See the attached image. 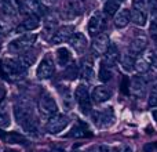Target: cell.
<instances>
[{
  "mask_svg": "<svg viewBox=\"0 0 157 152\" xmlns=\"http://www.w3.org/2000/svg\"><path fill=\"white\" fill-rule=\"evenodd\" d=\"M119 57H120V53H119L117 46L114 43H110V46L108 47L106 53L103 54V64H106L109 66H113L116 64V61L119 60Z\"/></svg>",
  "mask_w": 157,
  "mask_h": 152,
  "instance_id": "obj_19",
  "label": "cell"
},
{
  "mask_svg": "<svg viewBox=\"0 0 157 152\" xmlns=\"http://www.w3.org/2000/svg\"><path fill=\"white\" fill-rule=\"evenodd\" d=\"M11 125V118L8 112V102L3 98L0 100V129H7Z\"/></svg>",
  "mask_w": 157,
  "mask_h": 152,
  "instance_id": "obj_20",
  "label": "cell"
},
{
  "mask_svg": "<svg viewBox=\"0 0 157 152\" xmlns=\"http://www.w3.org/2000/svg\"><path fill=\"white\" fill-rule=\"evenodd\" d=\"M4 152H18V151H15V150H6Z\"/></svg>",
  "mask_w": 157,
  "mask_h": 152,
  "instance_id": "obj_44",
  "label": "cell"
},
{
  "mask_svg": "<svg viewBox=\"0 0 157 152\" xmlns=\"http://www.w3.org/2000/svg\"><path fill=\"white\" fill-rule=\"evenodd\" d=\"M110 97H112V90L106 86H97L92 90L91 94V100L95 104H102L105 101L110 100Z\"/></svg>",
  "mask_w": 157,
  "mask_h": 152,
  "instance_id": "obj_14",
  "label": "cell"
},
{
  "mask_svg": "<svg viewBox=\"0 0 157 152\" xmlns=\"http://www.w3.org/2000/svg\"><path fill=\"white\" fill-rule=\"evenodd\" d=\"M90 136H91V133L88 131L87 126L83 125L81 122L75 125L72 127V130L68 133V137H71V138H84V137H90Z\"/></svg>",
  "mask_w": 157,
  "mask_h": 152,
  "instance_id": "obj_24",
  "label": "cell"
},
{
  "mask_svg": "<svg viewBox=\"0 0 157 152\" xmlns=\"http://www.w3.org/2000/svg\"><path fill=\"white\" fill-rule=\"evenodd\" d=\"M155 148H157V142H155Z\"/></svg>",
  "mask_w": 157,
  "mask_h": 152,
  "instance_id": "obj_48",
  "label": "cell"
},
{
  "mask_svg": "<svg viewBox=\"0 0 157 152\" xmlns=\"http://www.w3.org/2000/svg\"><path fill=\"white\" fill-rule=\"evenodd\" d=\"M65 75L68 76V79H71V80H75V79L77 78V75H78V71H77L76 64H71V65L66 66Z\"/></svg>",
  "mask_w": 157,
  "mask_h": 152,
  "instance_id": "obj_34",
  "label": "cell"
},
{
  "mask_svg": "<svg viewBox=\"0 0 157 152\" xmlns=\"http://www.w3.org/2000/svg\"><path fill=\"white\" fill-rule=\"evenodd\" d=\"M57 17L52 15V14H48V15L44 18V26H46V32H54L55 26H57Z\"/></svg>",
  "mask_w": 157,
  "mask_h": 152,
  "instance_id": "obj_32",
  "label": "cell"
},
{
  "mask_svg": "<svg viewBox=\"0 0 157 152\" xmlns=\"http://www.w3.org/2000/svg\"><path fill=\"white\" fill-rule=\"evenodd\" d=\"M14 114H15L17 122L25 129V131L36 134L37 126H36V120H35V118H33L32 106H30L28 102H18L15 105Z\"/></svg>",
  "mask_w": 157,
  "mask_h": 152,
  "instance_id": "obj_1",
  "label": "cell"
},
{
  "mask_svg": "<svg viewBox=\"0 0 157 152\" xmlns=\"http://www.w3.org/2000/svg\"><path fill=\"white\" fill-rule=\"evenodd\" d=\"M39 26H40V17H39V15H28L26 19L24 21V24H22L18 29L30 32V30L37 29Z\"/></svg>",
  "mask_w": 157,
  "mask_h": 152,
  "instance_id": "obj_25",
  "label": "cell"
},
{
  "mask_svg": "<svg viewBox=\"0 0 157 152\" xmlns=\"http://www.w3.org/2000/svg\"><path fill=\"white\" fill-rule=\"evenodd\" d=\"M51 152H63V151L62 150H52Z\"/></svg>",
  "mask_w": 157,
  "mask_h": 152,
  "instance_id": "obj_45",
  "label": "cell"
},
{
  "mask_svg": "<svg viewBox=\"0 0 157 152\" xmlns=\"http://www.w3.org/2000/svg\"><path fill=\"white\" fill-rule=\"evenodd\" d=\"M156 54L153 51H146L144 55L138 57L135 60V71L139 72V74H146L150 68H152V62L155 60Z\"/></svg>",
  "mask_w": 157,
  "mask_h": 152,
  "instance_id": "obj_12",
  "label": "cell"
},
{
  "mask_svg": "<svg viewBox=\"0 0 157 152\" xmlns=\"http://www.w3.org/2000/svg\"><path fill=\"white\" fill-rule=\"evenodd\" d=\"M146 90V80L142 76H134L130 83V93L135 97H142Z\"/></svg>",
  "mask_w": 157,
  "mask_h": 152,
  "instance_id": "obj_16",
  "label": "cell"
},
{
  "mask_svg": "<svg viewBox=\"0 0 157 152\" xmlns=\"http://www.w3.org/2000/svg\"><path fill=\"white\" fill-rule=\"evenodd\" d=\"M149 30H150V35H152L153 38L156 39V38H157V17H153L152 22H150Z\"/></svg>",
  "mask_w": 157,
  "mask_h": 152,
  "instance_id": "obj_36",
  "label": "cell"
},
{
  "mask_svg": "<svg viewBox=\"0 0 157 152\" xmlns=\"http://www.w3.org/2000/svg\"><path fill=\"white\" fill-rule=\"evenodd\" d=\"M147 47V38L145 35H138L131 42L130 50L132 54H142Z\"/></svg>",
  "mask_w": 157,
  "mask_h": 152,
  "instance_id": "obj_17",
  "label": "cell"
},
{
  "mask_svg": "<svg viewBox=\"0 0 157 152\" xmlns=\"http://www.w3.org/2000/svg\"><path fill=\"white\" fill-rule=\"evenodd\" d=\"M120 10V2L119 0H106L105 4H103V11H105L106 15H116Z\"/></svg>",
  "mask_w": 157,
  "mask_h": 152,
  "instance_id": "obj_27",
  "label": "cell"
},
{
  "mask_svg": "<svg viewBox=\"0 0 157 152\" xmlns=\"http://www.w3.org/2000/svg\"><path fill=\"white\" fill-rule=\"evenodd\" d=\"M2 7L7 15H17L21 11V2L19 0H4Z\"/></svg>",
  "mask_w": 157,
  "mask_h": 152,
  "instance_id": "obj_26",
  "label": "cell"
},
{
  "mask_svg": "<svg viewBox=\"0 0 157 152\" xmlns=\"http://www.w3.org/2000/svg\"><path fill=\"white\" fill-rule=\"evenodd\" d=\"M40 2H41V4H44V6H52V4H55L58 0H40Z\"/></svg>",
  "mask_w": 157,
  "mask_h": 152,
  "instance_id": "obj_39",
  "label": "cell"
},
{
  "mask_svg": "<svg viewBox=\"0 0 157 152\" xmlns=\"http://www.w3.org/2000/svg\"><path fill=\"white\" fill-rule=\"evenodd\" d=\"M152 115H153V119H155L156 122H157V109H155V111L152 112Z\"/></svg>",
  "mask_w": 157,
  "mask_h": 152,
  "instance_id": "obj_43",
  "label": "cell"
},
{
  "mask_svg": "<svg viewBox=\"0 0 157 152\" xmlns=\"http://www.w3.org/2000/svg\"><path fill=\"white\" fill-rule=\"evenodd\" d=\"M86 152H109V148L106 145H94V147L88 148Z\"/></svg>",
  "mask_w": 157,
  "mask_h": 152,
  "instance_id": "obj_37",
  "label": "cell"
},
{
  "mask_svg": "<svg viewBox=\"0 0 157 152\" xmlns=\"http://www.w3.org/2000/svg\"><path fill=\"white\" fill-rule=\"evenodd\" d=\"M75 98H76L81 112H84V114H90V109H91V97H90V93H88L87 86H84V84H78L76 91H75Z\"/></svg>",
  "mask_w": 157,
  "mask_h": 152,
  "instance_id": "obj_8",
  "label": "cell"
},
{
  "mask_svg": "<svg viewBox=\"0 0 157 152\" xmlns=\"http://www.w3.org/2000/svg\"><path fill=\"white\" fill-rule=\"evenodd\" d=\"M131 21L138 26H145L147 22V6L146 0H134L131 10Z\"/></svg>",
  "mask_w": 157,
  "mask_h": 152,
  "instance_id": "obj_5",
  "label": "cell"
},
{
  "mask_svg": "<svg viewBox=\"0 0 157 152\" xmlns=\"http://www.w3.org/2000/svg\"><path fill=\"white\" fill-rule=\"evenodd\" d=\"M92 120L97 126L99 127H109L114 123V112L113 108H103L102 111H97L92 112Z\"/></svg>",
  "mask_w": 157,
  "mask_h": 152,
  "instance_id": "obj_7",
  "label": "cell"
},
{
  "mask_svg": "<svg viewBox=\"0 0 157 152\" xmlns=\"http://www.w3.org/2000/svg\"><path fill=\"white\" fill-rule=\"evenodd\" d=\"M152 68L155 69V71H157V55L155 57V60H153V62H152Z\"/></svg>",
  "mask_w": 157,
  "mask_h": 152,
  "instance_id": "obj_41",
  "label": "cell"
},
{
  "mask_svg": "<svg viewBox=\"0 0 157 152\" xmlns=\"http://www.w3.org/2000/svg\"><path fill=\"white\" fill-rule=\"evenodd\" d=\"M65 13H68L66 14L68 18H73V17H77L80 14V6H78L77 0H68Z\"/></svg>",
  "mask_w": 157,
  "mask_h": 152,
  "instance_id": "obj_29",
  "label": "cell"
},
{
  "mask_svg": "<svg viewBox=\"0 0 157 152\" xmlns=\"http://www.w3.org/2000/svg\"><path fill=\"white\" fill-rule=\"evenodd\" d=\"M155 42H156V47H157V38L155 39Z\"/></svg>",
  "mask_w": 157,
  "mask_h": 152,
  "instance_id": "obj_47",
  "label": "cell"
},
{
  "mask_svg": "<svg viewBox=\"0 0 157 152\" xmlns=\"http://www.w3.org/2000/svg\"><path fill=\"white\" fill-rule=\"evenodd\" d=\"M119 2H124V0H119Z\"/></svg>",
  "mask_w": 157,
  "mask_h": 152,
  "instance_id": "obj_49",
  "label": "cell"
},
{
  "mask_svg": "<svg viewBox=\"0 0 157 152\" xmlns=\"http://www.w3.org/2000/svg\"><path fill=\"white\" fill-rule=\"evenodd\" d=\"M3 95H4V89L0 86V100H3Z\"/></svg>",
  "mask_w": 157,
  "mask_h": 152,
  "instance_id": "obj_42",
  "label": "cell"
},
{
  "mask_svg": "<svg viewBox=\"0 0 157 152\" xmlns=\"http://www.w3.org/2000/svg\"><path fill=\"white\" fill-rule=\"evenodd\" d=\"M112 152H131V148H128V147H120V148H114V150H112Z\"/></svg>",
  "mask_w": 157,
  "mask_h": 152,
  "instance_id": "obj_38",
  "label": "cell"
},
{
  "mask_svg": "<svg viewBox=\"0 0 157 152\" xmlns=\"http://www.w3.org/2000/svg\"><path fill=\"white\" fill-rule=\"evenodd\" d=\"M54 71H55V65H54L52 58L46 57L39 64L37 71H36V76H37V79H40V80H46V79L51 78Z\"/></svg>",
  "mask_w": 157,
  "mask_h": 152,
  "instance_id": "obj_10",
  "label": "cell"
},
{
  "mask_svg": "<svg viewBox=\"0 0 157 152\" xmlns=\"http://www.w3.org/2000/svg\"><path fill=\"white\" fill-rule=\"evenodd\" d=\"M69 125V119L66 115L62 114H55L54 116H51L47 120L46 125V130L50 134H58L61 131H63Z\"/></svg>",
  "mask_w": 157,
  "mask_h": 152,
  "instance_id": "obj_6",
  "label": "cell"
},
{
  "mask_svg": "<svg viewBox=\"0 0 157 152\" xmlns=\"http://www.w3.org/2000/svg\"><path fill=\"white\" fill-rule=\"evenodd\" d=\"M21 60L24 61V64H25L26 66H30V65H32V64L36 61V54H35V53H29V51H26L25 54H22V55H21Z\"/></svg>",
  "mask_w": 157,
  "mask_h": 152,
  "instance_id": "obj_35",
  "label": "cell"
},
{
  "mask_svg": "<svg viewBox=\"0 0 157 152\" xmlns=\"http://www.w3.org/2000/svg\"><path fill=\"white\" fill-rule=\"evenodd\" d=\"M120 64H121V68L125 72H131L132 69H135V60L131 54H125L120 58Z\"/></svg>",
  "mask_w": 157,
  "mask_h": 152,
  "instance_id": "obj_30",
  "label": "cell"
},
{
  "mask_svg": "<svg viewBox=\"0 0 157 152\" xmlns=\"http://www.w3.org/2000/svg\"><path fill=\"white\" fill-rule=\"evenodd\" d=\"M75 35V26L73 25H63L59 29H57L54 32L51 38L52 44H61L66 40H71V38Z\"/></svg>",
  "mask_w": 157,
  "mask_h": 152,
  "instance_id": "obj_11",
  "label": "cell"
},
{
  "mask_svg": "<svg viewBox=\"0 0 157 152\" xmlns=\"http://www.w3.org/2000/svg\"><path fill=\"white\" fill-rule=\"evenodd\" d=\"M21 13L25 15H39L43 14V7H41L40 0H21Z\"/></svg>",
  "mask_w": 157,
  "mask_h": 152,
  "instance_id": "obj_13",
  "label": "cell"
},
{
  "mask_svg": "<svg viewBox=\"0 0 157 152\" xmlns=\"http://www.w3.org/2000/svg\"><path fill=\"white\" fill-rule=\"evenodd\" d=\"M112 66L106 65V64L102 62V65H101V69H99V80L101 82H108L112 79Z\"/></svg>",
  "mask_w": 157,
  "mask_h": 152,
  "instance_id": "obj_31",
  "label": "cell"
},
{
  "mask_svg": "<svg viewBox=\"0 0 157 152\" xmlns=\"http://www.w3.org/2000/svg\"><path fill=\"white\" fill-rule=\"evenodd\" d=\"M69 43H71V46L75 49V51H77L78 54H81L87 47V39L83 33H75V35L71 38Z\"/></svg>",
  "mask_w": 157,
  "mask_h": 152,
  "instance_id": "obj_22",
  "label": "cell"
},
{
  "mask_svg": "<svg viewBox=\"0 0 157 152\" xmlns=\"http://www.w3.org/2000/svg\"><path fill=\"white\" fill-rule=\"evenodd\" d=\"M80 75L83 79L86 80H92L95 72H94V61L92 58L86 57L83 61H81V66H80Z\"/></svg>",
  "mask_w": 157,
  "mask_h": 152,
  "instance_id": "obj_18",
  "label": "cell"
},
{
  "mask_svg": "<svg viewBox=\"0 0 157 152\" xmlns=\"http://www.w3.org/2000/svg\"><path fill=\"white\" fill-rule=\"evenodd\" d=\"M103 28V17L101 13H94L88 21V33L91 36H98Z\"/></svg>",
  "mask_w": 157,
  "mask_h": 152,
  "instance_id": "obj_15",
  "label": "cell"
},
{
  "mask_svg": "<svg viewBox=\"0 0 157 152\" xmlns=\"http://www.w3.org/2000/svg\"><path fill=\"white\" fill-rule=\"evenodd\" d=\"M147 104H149L150 108H157V84H153L152 90H150Z\"/></svg>",
  "mask_w": 157,
  "mask_h": 152,
  "instance_id": "obj_33",
  "label": "cell"
},
{
  "mask_svg": "<svg viewBox=\"0 0 157 152\" xmlns=\"http://www.w3.org/2000/svg\"><path fill=\"white\" fill-rule=\"evenodd\" d=\"M36 42V35L35 33H25V35L19 36V38L14 39L10 44H8V51L11 54H25L29 51L30 47Z\"/></svg>",
  "mask_w": 157,
  "mask_h": 152,
  "instance_id": "obj_3",
  "label": "cell"
},
{
  "mask_svg": "<svg viewBox=\"0 0 157 152\" xmlns=\"http://www.w3.org/2000/svg\"><path fill=\"white\" fill-rule=\"evenodd\" d=\"M130 21H131V10H127V8L120 10L119 13L114 15V25H116V28H119V29L125 28Z\"/></svg>",
  "mask_w": 157,
  "mask_h": 152,
  "instance_id": "obj_23",
  "label": "cell"
},
{
  "mask_svg": "<svg viewBox=\"0 0 157 152\" xmlns=\"http://www.w3.org/2000/svg\"><path fill=\"white\" fill-rule=\"evenodd\" d=\"M121 90H123V93H125V94L130 91V90H127V79H124V80H123V87H121Z\"/></svg>",
  "mask_w": 157,
  "mask_h": 152,
  "instance_id": "obj_40",
  "label": "cell"
},
{
  "mask_svg": "<svg viewBox=\"0 0 157 152\" xmlns=\"http://www.w3.org/2000/svg\"><path fill=\"white\" fill-rule=\"evenodd\" d=\"M71 53L68 49L62 47V49H58L57 51V61L61 66H68V64L71 62Z\"/></svg>",
  "mask_w": 157,
  "mask_h": 152,
  "instance_id": "obj_28",
  "label": "cell"
},
{
  "mask_svg": "<svg viewBox=\"0 0 157 152\" xmlns=\"http://www.w3.org/2000/svg\"><path fill=\"white\" fill-rule=\"evenodd\" d=\"M3 3H4V0H0V6H3Z\"/></svg>",
  "mask_w": 157,
  "mask_h": 152,
  "instance_id": "obj_46",
  "label": "cell"
},
{
  "mask_svg": "<svg viewBox=\"0 0 157 152\" xmlns=\"http://www.w3.org/2000/svg\"><path fill=\"white\" fill-rule=\"evenodd\" d=\"M0 137L4 142L8 144H21L25 145L26 144V138H25L22 134L15 133V131H11V133H4V131H0Z\"/></svg>",
  "mask_w": 157,
  "mask_h": 152,
  "instance_id": "obj_21",
  "label": "cell"
},
{
  "mask_svg": "<svg viewBox=\"0 0 157 152\" xmlns=\"http://www.w3.org/2000/svg\"><path fill=\"white\" fill-rule=\"evenodd\" d=\"M28 66L24 64V61L19 58H6L2 62V71L3 75L10 79L21 78L26 74Z\"/></svg>",
  "mask_w": 157,
  "mask_h": 152,
  "instance_id": "obj_2",
  "label": "cell"
},
{
  "mask_svg": "<svg viewBox=\"0 0 157 152\" xmlns=\"http://www.w3.org/2000/svg\"><path fill=\"white\" fill-rule=\"evenodd\" d=\"M109 46H110V42H109V36L106 33H99L98 36H95L91 43V51L94 54V57L103 55Z\"/></svg>",
  "mask_w": 157,
  "mask_h": 152,
  "instance_id": "obj_9",
  "label": "cell"
},
{
  "mask_svg": "<svg viewBox=\"0 0 157 152\" xmlns=\"http://www.w3.org/2000/svg\"><path fill=\"white\" fill-rule=\"evenodd\" d=\"M58 111V105L55 102V100L52 98L51 94L48 93H43L39 100V112L44 119L48 120L51 116H54Z\"/></svg>",
  "mask_w": 157,
  "mask_h": 152,
  "instance_id": "obj_4",
  "label": "cell"
}]
</instances>
